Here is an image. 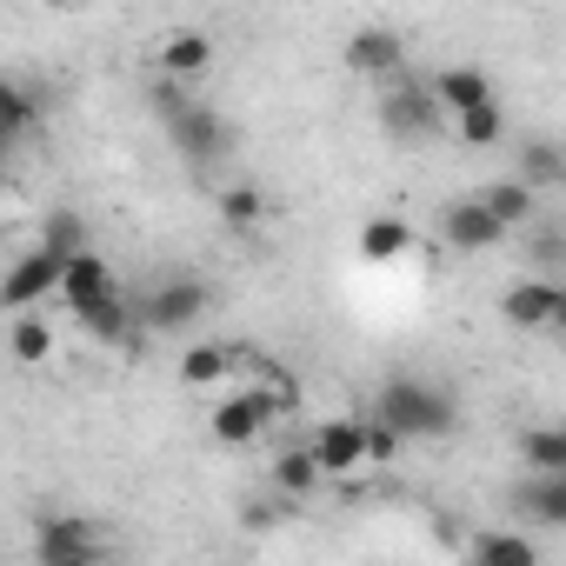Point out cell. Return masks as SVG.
Returning a JSON list of instances; mask_svg holds the SVG:
<instances>
[{"instance_id":"obj_30","label":"cell","mask_w":566,"mask_h":566,"mask_svg":"<svg viewBox=\"0 0 566 566\" xmlns=\"http://www.w3.org/2000/svg\"><path fill=\"white\" fill-rule=\"evenodd\" d=\"M559 253H566V247H559V233H539V240H533V260H539L546 273L559 266Z\"/></svg>"},{"instance_id":"obj_13","label":"cell","mask_w":566,"mask_h":566,"mask_svg":"<svg viewBox=\"0 0 566 566\" xmlns=\"http://www.w3.org/2000/svg\"><path fill=\"white\" fill-rule=\"evenodd\" d=\"M81 334L87 340H101V347H127V340H140V321H134V301L114 287V294H101V301H87L81 314Z\"/></svg>"},{"instance_id":"obj_24","label":"cell","mask_w":566,"mask_h":566,"mask_svg":"<svg viewBox=\"0 0 566 566\" xmlns=\"http://www.w3.org/2000/svg\"><path fill=\"white\" fill-rule=\"evenodd\" d=\"M327 473H321V460H314V447H287V453H280L273 460V486L280 493H287V500H307L314 486H321Z\"/></svg>"},{"instance_id":"obj_6","label":"cell","mask_w":566,"mask_h":566,"mask_svg":"<svg viewBox=\"0 0 566 566\" xmlns=\"http://www.w3.org/2000/svg\"><path fill=\"white\" fill-rule=\"evenodd\" d=\"M500 314L520 334H553L566 321V287H559L553 273H526V280H513V287L500 294Z\"/></svg>"},{"instance_id":"obj_15","label":"cell","mask_w":566,"mask_h":566,"mask_svg":"<svg viewBox=\"0 0 566 566\" xmlns=\"http://www.w3.org/2000/svg\"><path fill=\"white\" fill-rule=\"evenodd\" d=\"M513 513L526 526H566V473H526L513 493Z\"/></svg>"},{"instance_id":"obj_10","label":"cell","mask_w":566,"mask_h":566,"mask_svg":"<svg viewBox=\"0 0 566 566\" xmlns=\"http://www.w3.org/2000/svg\"><path fill=\"white\" fill-rule=\"evenodd\" d=\"M340 61L360 81H394V74H407V34L400 28H354L347 48H340Z\"/></svg>"},{"instance_id":"obj_22","label":"cell","mask_w":566,"mask_h":566,"mask_svg":"<svg viewBox=\"0 0 566 566\" xmlns=\"http://www.w3.org/2000/svg\"><path fill=\"white\" fill-rule=\"evenodd\" d=\"M360 260H374V266H387V260H400L407 247H413V227L400 220V213H374L367 227H360Z\"/></svg>"},{"instance_id":"obj_7","label":"cell","mask_w":566,"mask_h":566,"mask_svg":"<svg viewBox=\"0 0 566 566\" xmlns=\"http://www.w3.org/2000/svg\"><path fill=\"white\" fill-rule=\"evenodd\" d=\"M54 294H61V253L34 240V247L8 266V280H0V307L21 314V307H41V301H54Z\"/></svg>"},{"instance_id":"obj_25","label":"cell","mask_w":566,"mask_h":566,"mask_svg":"<svg viewBox=\"0 0 566 566\" xmlns=\"http://www.w3.org/2000/svg\"><path fill=\"white\" fill-rule=\"evenodd\" d=\"M260 220H266V193H260L253 180H233V187L220 193V227H227V233H253Z\"/></svg>"},{"instance_id":"obj_11","label":"cell","mask_w":566,"mask_h":566,"mask_svg":"<svg viewBox=\"0 0 566 566\" xmlns=\"http://www.w3.org/2000/svg\"><path fill=\"white\" fill-rule=\"evenodd\" d=\"M440 240H447L453 253H493V247L506 240V227L486 213L480 193H467V200H453V207L440 213Z\"/></svg>"},{"instance_id":"obj_20","label":"cell","mask_w":566,"mask_h":566,"mask_svg":"<svg viewBox=\"0 0 566 566\" xmlns=\"http://www.w3.org/2000/svg\"><path fill=\"white\" fill-rule=\"evenodd\" d=\"M480 200H486V213H493L506 233H520V227L533 220V207H539V193H533L526 180H513V174H506V180H486V187H480Z\"/></svg>"},{"instance_id":"obj_29","label":"cell","mask_w":566,"mask_h":566,"mask_svg":"<svg viewBox=\"0 0 566 566\" xmlns=\"http://www.w3.org/2000/svg\"><path fill=\"white\" fill-rule=\"evenodd\" d=\"M187 101H193V87H187V81H167V74H154V87H147V107H154L160 120H174Z\"/></svg>"},{"instance_id":"obj_28","label":"cell","mask_w":566,"mask_h":566,"mask_svg":"<svg viewBox=\"0 0 566 566\" xmlns=\"http://www.w3.org/2000/svg\"><path fill=\"white\" fill-rule=\"evenodd\" d=\"M41 247H54L61 260H67V253H81V247H94V233H87V213H74V207H54V213L41 220Z\"/></svg>"},{"instance_id":"obj_18","label":"cell","mask_w":566,"mask_h":566,"mask_svg":"<svg viewBox=\"0 0 566 566\" xmlns=\"http://www.w3.org/2000/svg\"><path fill=\"white\" fill-rule=\"evenodd\" d=\"M427 87H433L440 114H460V107H480V101H493V74H486V67H440Z\"/></svg>"},{"instance_id":"obj_9","label":"cell","mask_w":566,"mask_h":566,"mask_svg":"<svg viewBox=\"0 0 566 566\" xmlns=\"http://www.w3.org/2000/svg\"><path fill=\"white\" fill-rule=\"evenodd\" d=\"M273 420H280V413L266 407V394H260V387H233V394L207 413V433H213L220 447H253Z\"/></svg>"},{"instance_id":"obj_2","label":"cell","mask_w":566,"mask_h":566,"mask_svg":"<svg viewBox=\"0 0 566 566\" xmlns=\"http://www.w3.org/2000/svg\"><path fill=\"white\" fill-rule=\"evenodd\" d=\"M380 127H387L400 147H427V140H440L447 114H440V101H433L427 81L394 74V81H380Z\"/></svg>"},{"instance_id":"obj_3","label":"cell","mask_w":566,"mask_h":566,"mask_svg":"<svg viewBox=\"0 0 566 566\" xmlns=\"http://www.w3.org/2000/svg\"><path fill=\"white\" fill-rule=\"evenodd\" d=\"M200 314H207V280H193V273H174V280H160V287H147L134 301L140 334H187Z\"/></svg>"},{"instance_id":"obj_31","label":"cell","mask_w":566,"mask_h":566,"mask_svg":"<svg viewBox=\"0 0 566 566\" xmlns=\"http://www.w3.org/2000/svg\"><path fill=\"white\" fill-rule=\"evenodd\" d=\"M0 174H8V154H0Z\"/></svg>"},{"instance_id":"obj_14","label":"cell","mask_w":566,"mask_h":566,"mask_svg":"<svg viewBox=\"0 0 566 566\" xmlns=\"http://www.w3.org/2000/svg\"><path fill=\"white\" fill-rule=\"evenodd\" d=\"M513 180H526L533 193H553V187H566V154H559V140H546V134H533V140H513Z\"/></svg>"},{"instance_id":"obj_26","label":"cell","mask_w":566,"mask_h":566,"mask_svg":"<svg viewBox=\"0 0 566 566\" xmlns=\"http://www.w3.org/2000/svg\"><path fill=\"white\" fill-rule=\"evenodd\" d=\"M8 354H14L21 367H41V360L54 354V327H48L34 307H21V314H14V334H8Z\"/></svg>"},{"instance_id":"obj_17","label":"cell","mask_w":566,"mask_h":566,"mask_svg":"<svg viewBox=\"0 0 566 566\" xmlns=\"http://www.w3.org/2000/svg\"><path fill=\"white\" fill-rule=\"evenodd\" d=\"M447 120H453V140H460V147H473V154H486V147H506V140H513V120H506V107H500V101L460 107V114H447Z\"/></svg>"},{"instance_id":"obj_1","label":"cell","mask_w":566,"mask_h":566,"mask_svg":"<svg viewBox=\"0 0 566 566\" xmlns=\"http://www.w3.org/2000/svg\"><path fill=\"white\" fill-rule=\"evenodd\" d=\"M367 413H374V420H387L400 440H447V433L460 427L453 394H447V387H433V380H413V374L380 380V394H374V407H367Z\"/></svg>"},{"instance_id":"obj_12","label":"cell","mask_w":566,"mask_h":566,"mask_svg":"<svg viewBox=\"0 0 566 566\" xmlns=\"http://www.w3.org/2000/svg\"><path fill=\"white\" fill-rule=\"evenodd\" d=\"M114 287H120L114 266H107L94 247H81V253H67V260H61V294H54V301H67V307L81 314L87 301H101V294H114Z\"/></svg>"},{"instance_id":"obj_4","label":"cell","mask_w":566,"mask_h":566,"mask_svg":"<svg viewBox=\"0 0 566 566\" xmlns=\"http://www.w3.org/2000/svg\"><path fill=\"white\" fill-rule=\"evenodd\" d=\"M160 127H167L174 154H180V160H193V167H213V160H227V154H233V120H227L220 107H207L200 94H193L174 120H160Z\"/></svg>"},{"instance_id":"obj_16","label":"cell","mask_w":566,"mask_h":566,"mask_svg":"<svg viewBox=\"0 0 566 566\" xmlns=\"http://www.w3.org/2000/svg\"><path fill=\"white\" fill-rule=\"evenodd\" d=\"M207 67H213V34H200V28H174V34L160 41V74H167V81H187V87H193Z\"/></svg>"},{"instance_id":"obj_27","label":"cell","mask_w":566,"mask_h":566,"mask_svg":"<svg viewBox=\"0 0 566 566\" xmlns=\"http://www.w3.org/2000/svg\"><path fill=\"white\" fill-rule=\"evenodd\" d=\"M520 460H526V473H566V433L559 427H526Z\"/></svg>"},{"instance_id":"obj_5","label":"cell","mask_w":566,"mask_h":566,"mask_svg":"<svg viewBox=\"0 0 566 566\" xmlns=\"http://www.w3.org/2000/svg\"><path fill=\"white\" fill-rule=\"evenodd\" d=\"M107 553V533L87 520V513H48L34 526V559L41 566H87Z\"/></svg>"},{"instance_id":"obj_23","label":"cell","mask_w":566,"mask_h":566,"mask_svg":"<svg viewBox=\"0 0 566 566\" xmlns=\"http://www.w3.org/2000/svg\"><path fill=\"white\" fill-rule=\"evenodd\" d=\"M233 380V347L227 340H193L180 354V387H220Z\"/></svg>"},{"instance_id":"obj_8","label":"cell","mask_w":566,"mask_h":566,"mask_svg":"<svg viewBox=\"0 0 566 566\" xmlns=\"http://www.w3.org/2000/svg\"><path fill=\"white\" fill-rule=\"evenodd\" d=\"M307 447H314V460H321L327 480H354V473L367 467V420H360V413H334V420L314 427Z\"/></svg>"},{"instance_id":"obj_19","label":"cell","mask_w":566,"mask_h":566,"mask_svg":"<svg viewBox=\"0 0 566 566\" xmlns=\"http://www.w3.org/2000/svg\"><path fill=\"white\" fill-rule=\"evenodd\" d=\"M467 559L473 566H539V546L513 526H493V533H473L467 539Z\"/></svg>"},{"instance_id":"obj_21","label":"cell","mask_w":566,"mask_h":566,"mask_svg":"<svg viewBox=\"0 0 566 566\" xmlns=\"http://www.w3.org/2000/svg\"><path fill=\"white\" fill-rule=\"evenodd\" d=\"M34 120H41V94L0 74V154H14V140H21Z\"/></svg>"}]
</instances>
